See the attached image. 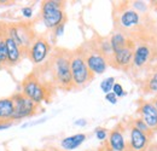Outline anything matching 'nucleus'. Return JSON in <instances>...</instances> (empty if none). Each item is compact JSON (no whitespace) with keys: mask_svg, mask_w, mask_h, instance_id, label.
<instances>
[{"mask_svg":"<svg viewBox=\"0 0 157 151\" xmlns=\"http://www.w3.org/2000/svg\"><path fill=\"white\" fill-rule=\"evenodd\" d=\"M70 55L71 51L57 47L51 52L48 59L42 65H39L34 73L55 88L71 91L74 87L70 70Z\"/></svg>","mask_w":157,"mask_h":151,"instance_id":"nucleus-1","label":"nucleus"},{"mask_svg":"<svg viewBox=\"0 0 157 151\" xmlns=\"http://www.w3.org/2000/svg\"><path fill=\"white\" fill-rule=\"evenodd\" d=\"M55 90L52 85L42 81L34 72L25 76L22 82V93L39 105L44 102H51Z\"/></svg>","mask_w":157,"mask_h":151,"instance_id":"nucleus-2","label":"nucleus"},{"mask_svg":"<svg viewBox=\"0 0 157 151\" xmlns=\"http://www.w3.org/2000/svg\"><path fill=\"white\" fill-rule=\"evenodd\" d=\"M157 64V45L154 39L141 40L136 42V51L131 72L141 73L144 70H151Z\"/></svg>","mask_w":157,"mask_h":151,"instance_id":"nucleus-3","label":"nucleus"},{"mask_svg":"<svg viewBox=\"0 0 157 151\" xmlns=\"http://www.w3.org/2000/svg\"><path fill=\"white\" fill-rule=\"evenodd\" d=\"M70 70H71V79H73V87L74 90H82L91 81L94 79V74L88 69L85 57L82 55L81 48L71 51L70 55Z\"/></svg>","mask_w":157,"mask_h":151,"instance_id":"nucleus-4","label":"nucleus"},{"mask_svg":"<svg viewBox=\"0 0 157 151\" xmlns=\"http://www.w3.org/2000/svg\"><path fill=\"white\" fill-rule=\"evenodd\" d=\"M65 2L59 0H46L41 4V11L40 17L44 23V25L53 30L58 25L67 22V15H65Z\"/></svg>","mask_w":157,"mask_h":151,"instance_id":"nucleus-5","label":"nucleus"},{"mask_svg":"<svg viewBox=\"0 0 157 151\" xmlns=\"http://www.w3.org/2000/svg\"><path fill=\"white\" fill-rule=\"evenodd\" d=\"M5 28H6L7 35L20 46L24 57H27V52H28L30 45L33 44L34 39L36 38V34H35L32 24L23 23V22L9 23V24H5Z\"/></svg>","mask_w":157,"mask_h":151,"instance_id":"nucleus-6","label":"nucleus"},{"mask_svg":"<svg viewBox=\"0 0 157 151\" xmlns=\"http://www.w3.org/2000/svg\"><path fill=\"white\" fill-rule=\"evenodd\" d=\"M80 48H81L82 55L85 57V60H86L88 69L94 75H100V74L105 73L106 68L109 67L108 59L104 55H101V52L96 47L93 40L85 42L83 45L80 46Z\"/></svg>","mask_w":157,"mask_h":151,"instance_id":"nucleus-7","label":"nucleus"},{"mask_svg":"<svg viewBox=\"0 0 157 151\" xmlns=\"http://www.w3.org/2000/svg\"><path fill=\"white\" fill-rule=\"evenodd\" d=\"M13 100V115H12V121H18L23 118H28L32 116H35L38 114L44 111V108L27 98L22 92L15 93L11 95Z\"/></svg>","mask_w":157,"mask_h":151,"instance_id":"nucleus-8","label":"nucleus"},{"mask_svg":"<svg viewBox=\"0 0 157 151\" xmlns=\"http://www.w3.org/2000/svg\"><path fill=\"white\" fill-rule=\"evenodd\" d=\"M51 52L52 47L48 39L44 35H36L27 52V58H29L34 65H42L48 59Z\"/></svg>","mask_w":157,"mask_h":151,"instance_id":"nucleus-9","label":"nucleus"},{"mask_svg":"<svg viewBox=\"0 0 157 151\" xmlns=\"http://www.w3.org/2000/svg\"><path fill=\"white\" fill-rule=\"evenodd\" d=\"M134 51H136V42L132 39H129L128 44L124 47L113 53V56L108 60V64L118 70L129 72L133 62Z\"/></svg>","mask_w":157,"mask_h":151,"instance_id":"nucleus-10","label":"nucleus"},{"mask_svg":"<svg viewBox=\"0 0 157 151\" xmlns=\"http://www.w3.org/2000/svg\"><path fill=\"white\" fill-rule=\"evenodd\" d=\"M127 125V132H128V138H127V151H147L150 145L152 144V137L150 134L141 132L133 127L129 121L126 122Z\"/></svg>","mask_w":157,"mask_h":151,"instance_id":"nucleus-11","label":"nucleus"},{"mask_svg":"<svg viewBox=\"0 0 157 151\" xmlns=\"http://www.w3.org/2000/svg\"><path fill=\"white\" fill-rule=\"evenodd\" d=\"M127 125L123 122L117 123L108 135L104 141L113 151H127Z\"/></svg>","mask_w":157,"mask_h":151,"instance_id":"nucleus-12","label":"nucleus"},{"mask_svg":"<svg viewBox=\"0 0 157 151\" xmlns=\"http://www.w3.org/2000/svg\"><path fill=\"white\" fill-rule=\"evenodd\" d=\"M137 114L140 118L145 121L152 132H157V108L151 100L140 99L138 102Z\"/></svg>","mask_w":157,"mask_h":151,"instance_id":"nucleus-13","label":"nucleus"},{"mask_svg":"<svg viewBox=\"0 0 157 151\" xmlns=\"http://www.w3.org/2000/svg\"><path fill=\"white\" fill-rule=\"evenodd\" d=\"M5 42H6V48H7V64H6V67H15L22 60L24 55L20 48V46L7 35L6 28H5Z\"/></svg>","mask_w":157,"mask_h":151,"instance_id":"nucleus-14","label":"nucleus"},{"mask_svg":"<svg viewBox=\"0 0 157 151\" xmlns=\"http://www.w3.org/2000/svg\"><path fill=\"white\" fill-rule=\"evenodd\" d=\"M141 91L145 95H157V64L149 72L141 85Z\"/></svg>","mask_w":157,"mask_h":151,"instance_id":"nucleus-15","label":"nucleus"},{"mask_svg":"<svg viewBox=\"0 0 157 151\" xmlns=\"http://www.w3.org/2000/svg\"><path fill=\"white\" fill-rule=\"evenodd\" d=\"M87 139V135L83 134V133H78V134H74V135H70V137H67L64 139H62L60 141V146L64 151H71L78 149V146L85 143V140Z\"/></svg>","mask_w":157,"mask_h":151,"instance_id":"nucleus-16","label":"nucleus"},{"mask_svg":"<svg viewBox=\"0 0 157 151\" xmlns=\"http://www.w3.org/2000/svg\"><path fill=\"white\" fill-rule=\"evenodd\" d=\"M13 115V100L11 97L0 99V123L1 122H12Z\"/></svg>","mask_w":157,"mask_h":151,"instance_id":"nucleus-17","label":"nucleus"},{"mask_svg":"<svg viewBox=\"0 0 157 151\" xmlns=\"http://www.w3.org/2000/svg\"><path fill=\"white\" fill-rule=\"evenodd\" d=\"M110 40V44H111V47H113V51L114 52H116L118 50H121L122 47H124L127 44H128V41H129V38L126 35V34H123V33H121V32H114L113 34H111V37L109 38Z\"/></svg>","mask_w":157,"mask_h":151,"instance_id":"nucleus-18","label":"nucleus"},{"mask_svg":"<svg viewBox=\"0 0 157 151\" xmlns=\"http://www.w3.org/2000/svg\"><path fill=\"white\" fill-rule=\"evenodd\" d=\"M0 63L6 67L7 64V48L5 42V24H0Z\"/></svg>","mask_w":157,"mask_h":151,"instance_id":"nucleus-19","label":"nucleus"},{"mask_svg":"<svg viewBox=\"0 0 157 151\" xmlns=\"http://www.w3.org/2000/svg\"><path fill=\"white\" fill-rule=\"evenodd\" d=\"M129 123H131L133 127H136L137 130H139V131H141V132H144V133H146V134H150V135H154V134H155V133L150 130V127L145 123V121H144L143 118H140L139 116L136 117V118H132V120L129 121Z\"/></svg>","mask_w":157,"mask_h":151,"instance_id":"nucleus-20","label":"nucleus"},{"mask_svg":"<svg viewBox=\"0 0 157 151\" xmlns=\"http://www.w3.org/2000/svg\"><path fill=\"white\" fill-rule=\"evenodd\" d=\"M114 85H115V77H113V76L106 77V79H104V80L100 82V90H101L105 95H108V93L113 92Z\"/></svg>","mask_w":157,"mask_h":151,"instance_id":"nucleus-21","label":"nucleus"},{"mask_svg":"<svg viewBox=\"0 0 157 151\" xmlns=\"http://www.w3.org/2000/svg\"><path fill=\"white\" fill-rule=\"evenodd\" d=\"M131 5L139 14H145L147 11V5L144 1H133V2H131Z\"/></svg>","mask_w":157,"mask_h":151,"instance_id":"nucleus-22","label":"nucleus"},{"mask_svg":"<svg viewBox=\"0 0 157 151\" xmlns=\"http://www.w3.org/2000/svg\"><path fill=\"white\" fill-rule=\"evenodd\" d=\"M94 134H96V138L100 140V141H105L108 139V135H109V132L106 128H103V127H98L96 128L94 131Z\"/></svg>","mask_w":157,"mask_h":151,"instance_id":"nucleus-23","label":"nucleus"},{"mask_svg":"<svg viewBox=\"0 0 157 151\" xmlns=\"http://www.w3.org/2000/svg\"><path fill=\"white\" fill-rule=\"evenodd\" d=\"M113 93L116 95L117 98H121V97L126 95V92H124L122 85L118 83V82H115V85H114V87H113Z\"/></svg>","mask_w":157,"mask_h":151,"instance_id":"nucleus-24","label":"nucleus"},{"mask_svg":"<svg viewBox=\"0 0 157 151\" xmlns=\"http://www.w3.org/2000/svg\"><path fill=\"white\" fill-rule=\"evenodd\" d=\"M21 12H22L23 17H25V18H32V17H33V7H30V6L23 7V9L21 10Z\"/></svg>","mask_w":157,"mask_h":151,"instance_id":"nucleus-25","label":"nucleus"},{"mask_svg":"<svg viewBox=\"0 0 157 151\" xmlns=\"http://www.w3.org/2000/svg\"><path fill=\"white\" fill-rule=\"evenodd\" d=\"M64 28H65V23H63V24H60L58 25L57 28H55L52 32H53V37L55 38H59V37H62L63 35V33H64Z\"/></svg>","mask_w":157,"mask_h":151,"instance_id":"nucleus-26","label":"nucleus"},{"mask_svg":"<svg viewBox=\"0 0 157 151\" xmlns=\"http://www.w3.org/2000/svg\"><path fill=\"white\" fill-rule=\"evenodd\" d=\"M105 99L110 103V104H116L118 100V98L116 95H114L113 92H110V93H108V95H105Z\"/></svg>","mask_w":157,"mask_h":151,"instance_id":"nucleus-27","label":"nucleus"},{"mask_svg":"<svg viewBox=\"0 0 157 151\" xmlns=\"http://www.w3.org/2000/svg\"><path fill=\"white\" fill-rule=\"evenodd\" d=\"M12 126V122H1L0 123V131L1 130H7V128H10Z\"/></svg>","mask_w":157,"mask_h":151,"instance_id":"nucleus-28","label":"nucleus"},{"mask_svg":"<svg viewBox=\"0 0 157 151\" xmlns=\"http://www.w3.org/2000/svg\"><path fill=\"white\" fill-rule=\"evenodd\" d=\"M75 125H76V126H86V125H87V121L83 120V118H80L78 121H75Z\"/></svg>","mask_w":157,"mask_h":151,"instance_id":"nucleus-29","label":"nucleus"},{"mask_svg":"<svg viewBox=\"0 0 157 151\" xmlns=\"http://www.w3.org/2000/svg\"><path fill=\"white\" fill-rule=\"evenodd\" d=\"M97 151H113V150H111V149H110V148L104 143V144H103V145H101Z\"/></svg>","mask_w":157,"mask_h":151,"instance_id":"nucleus-30","label":"nucleus"},{"mask_svg":"<svg viewBox=\"0 0 157 151\" xmlns=\"http://www.w3.org/2000/svg\"><path fill=\"white\" fill-rule=\"evenodd\" d=\"M147 151H157V143L156 144H151Z\"/></svg>","mask_w":157,"mask_h":151,"instance_id":"nucleus-31","label":"nucleus"},{"mask_svg":"<svg viewBox=\"0 0 157 151\" xmlns=\"http://www.w3.org/2000/svg\"><path fill=\"white\" fill-rule=\"evenodd\" d=\"M38 151H64V150H58V149H45V150H38Z\"/></svg>","mask_w":157,"mask_h":151,"instance_id":"nucleus-32","label":"nucleus"},{"mask_svg":"<svg viewBox=\"0 0 157 151\" xmlns=\"http://www.w3.org/2000/svg\"><path fill=\"white\" fill-rule=\"evenodd\" d=\"M151 102L154 103V105H155V106L157 108V95L155 97V98H154V99H152V100H151Z\"/></svg>","mask_w":157,"mask_h":151,"instance_id":"nucleus-33","label":"nucleus"},{"mask_svg":"<svg viewBox=\"0 0 157 151\" xmlns=\"http://www.w3.org/2000/svg\"><path fill=\"white\" fill-rule=\"evenodd\" d=\"M2 68H4V65H2L1 63H0V69H2Z\"/></svg>","mask_w":157,"mask_h":151,"instance_id":"nucleus-34","label":"nucleus"},{"mask_svg":"<svg viewBox=\"0 0 157 151\" xmlns=\"http://www.w3.org/2000/svg\"><path fill=\"white\" fill-rule=\"evenodd\" d=\"M154 4H155V7H156V9H157V1H155Z\"/></svg>","mask_w":157,"mask_h":151,"instance_id":"nucleus-35","label":"nucleus"}]
</instances>
